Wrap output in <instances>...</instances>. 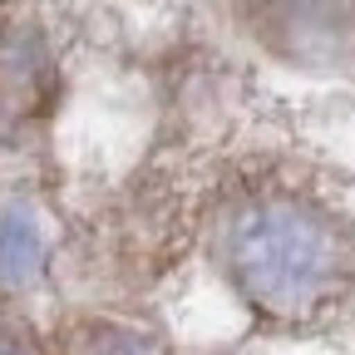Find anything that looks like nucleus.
<instances>
[{
    "label": "nucleus",
    "instance_id": "nucleus-2",
    "mask_svg": "<svg viewBox=\"0 0 355 355\" xmlns=\"http://www.w3.org/2000/svg\"><path fill=\"white\" fill-rule=\"evenodd\" d=\"M266 55L296 69L355 64V6H247L237 10Z\"/></svg>",
    "mask_w": 355,
    "mask_h": 355
},
{
    "label": "nucleus",
    "instance_id": "nucleus-3",
    "mask_svg": "<svg viewBox=\"0 0 355 355\" xmlns=\"http://www.w3.org/2000/svg\"><path fill=\"white\" fill-rule=\"evenodd\" d=\"M50 89H55V64H50V44L30 20L0 25V119L25 123L50 109Z\"/></svg>",
    "mask_w": 355,
    "mask_h": 355
},
{
    "label": "nucleus",
    "instance_id": "nucleus-1",
    "mask_svg": "<svg viewBox=\"0 0 355 355\" xmlns=\"http://www.w3.org/2000/svg\"><path fill=\"white\" fill-rule=\"evenodd\" d=\"M202 242L227 291L266 326H316L355 296V222L286 173L222 183Z\"/></svg>",
    "mask_w": 355,
    "mask_h": 355
},
{
    "label": "nucleus",
    "instance_id": "nucleus-4",
    "mask_svg": "<svg viewBox=\"0 0 355 355\" xmlns=\"http://www.w3.org/2000/svg\"><path fill=\"white\" fill-rule=\"evenodd\" d=\"M55 355H173V345L123 316H99V311H74L50 331Z\"/></svg>",
    "mask_w": 355,
    "mask_h": 355
},
{
    "label": "nucleus",
    "instance_id": "nucleus-5",
    "mask_svg": "<svg viewBox=\"0 0 355 355\" xmlns=\"http://www.w3.org/2000/svg\"><path fill=\"white\" fill-rule=\"evenodd\" d=\"M0 355H55L50 340H44L10 301H0Z\"/></svg>",
    "mask_w": 355,
    "mask_h": 355
}]
</instances>
